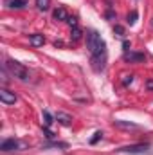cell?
<instances>
[{
    "mask_svg": "<svg viewBox=\"0 0 153 155\" xmlns=\"http://www.w3.org/2000/svg\"><path fill=\"white\" fill-rule=\"evenodd\" d=\"M86 47L92 56H103L106 54V43L99 36L97 31H88L86 33Z\"/></svg>",
    "mask_w": 153,
    "mask_h": 155,
    "instance_id": "obj_1",
    "label": "cell"
},
{
    "mask_svg": "<svg viewBox=\"0 0 153 155\" xmlns=\"http://www.w3.org/2000/svg\"><path fill=\"white\" fill-rule=\"evenodd\" d=\"M4 69L9 71L11 76L18 78V79H22V81H29V72H27V69H25L24 65H20L18 61H15V60H7L5 65H4Z\"/></svg>",
    "mask_w": 153,
    "mask_h": 155,
    "instance_id": "obj_2",
    "label": "cell"
},
{
    "mask_svg": "<svg viewBox=\"0 0 153 155\" xmlns=\"http://www.w3.org/2000/svg\"><path fill=\"white\" fill-rule=\"evenodd\" d=\"M150 148L148 143H141V144H132V146H124V148H119L117 152H126V153H144L146 150Z\"/></svg>",
    "mask_w": 153,
    "mask_h": 155,
    "instance_id": "obj_3",
    "label": "cell"
},
{
    "mask_svg": "<svg viewBox=\"0 0 153 155\" xmlns=\"http://www.w3.org/2000/svg\"><path fill=\"white\" fill-rule=\"evenodd\" d=\"M122 58H124V61H130V63H141L146 60V56L142 52H133V51H126Z\"/></svg>",
    "mask_w": 153,
    "mask_h": 155,
    "instance_id": "obj_4",
    "label": "cell"
},
{
    "mask_svg": "<svg viewBox=\"0 0 153 155\" xmlns=\"http://www.w3.org/2000/svg\"><path fill=\"white\" fill-rule=\"evenodd\" d=\"M0 101L4 105H15L16 103V96H15V92H11L7 88H2L0 90Z\"/></svg>",
    "mask_w": 153,
    "mask_h": 155,
    "instance_id": "obj_5",
    "label": "cell"
},
{
    "mask_svg": "<svg viewBox=\"0 0 153 155\" xmlns=\"http://www.w3.org/2000/svg\"><path fill=\"white\" fill-rule=\"evenodd\" d=\"M90 63H92V69L96 72H101L105 69V63H106V54H103V56H92Z\"/></svg>",
    "mask_w": 153,
    "mask_h": 155,
    "instance_id": "obj_6",
    "label": "cell"
},
{
    "mask_svg": "<svg viewBox=\"0 0 153 155\" xmlns=\"http://www.w3.org/2000/svg\"><path fill=\"white\" fill-rule=\"evenodd\" d=\"M0 150L2 152H15V150H18V141L16 139H7V141H4L2 144H0Z\"/></svg>",
    "mask_w": 153,
    "mask_h": 155,
    "instance_id": "obj_7",
    "label": "cell"
},
{
    "mask_svg": "<svg viewBox=\"0 0 153 155\" xmlns=\"http://www.w3.org/2000/svg\"><path fill=\"white\" fill-rule=\"evenodd\" d=\"M114 124L117 126V128H121V130H137V128H139V124L130 123V121H121V119L114 121Z\"/></svg>",
    "mask_w": 153,
    "mask_h": 155,
    "instance_id": "obj_8",
    "label": "cell"
},
{
    "mask_svg": "<svg viewBox=\"0 0 153 155\" xmlns=\"http://www.w3.org/2000/svg\"><path fill=\"white\" fill-rule=\"evenodd\" d=\"M52 18L56 20V22H67V18H69V15H67V9L65 7H58V9H54V13H52Z\"/></svg>",
    "mask_w": 153,
    "mask_h": 155,
    "instance_id": "obj_9",
    "label": "cell"
},
{
    "mask_svg": "<svg viewBox=\"0 0 153 155\" xmlns=\"http://www.w3.org/2000/svg\"><path fill=\"white\" fill-rule=\"evenodd\" d=\"M54 117H56V121H58L60 124H63V126H70V124H72V117L69 116V114H65V112H58Z\"/></svg>",
    "mask_w": 153,
    "mask_h": 155,
    "instance_id": "obj_10",
    "label": "cell"
},
{
    "mask_svg": "<svg viewBox=\"0 0 153 155\" xmlns=\"http://www.w3.org/2000/svg\"><path fill=\"white\" fill-rule=\"evenodd\" d=\"M27 2L29 0H5V5L9 9H22V7L27 5Z\"/></svg>",
    "mask_w": 153,
    "mask_h": 155,
    "instance_id": "obj_11",
    "label": "cell"
},
{
    "mask_svg": "<svg viewBox=\"0 0 153 155\" xmlns=\"http://www.w3.org/2000/svg\"><path fill=\"white\" fill-rule=\"evenodd\" d=\"M43 43H45V36H43V35L36 33V35L31 36V45H34V47H41Z\"/></svg>",
    "mask_w": 153,
    "mask_h": 155,
    "instance_id": "obj_12",
    "label": "cell"
},
{
    "mask_svg": "<svg viewBox=\"0 0 153 155\" xmlns=\"http://www.w3.org/2000/svg\"><path fill=\"white\" fill-rule=\"evenodd\" d=\"M81 36H83V31H81L79 27H74V29L70 31V40H72V41H79Z\"/></svg>",
    "mask_w": 153,
    "mask_h": 155,
    "instance_id": "obj_13",
    "label": "cell"
},
{
    "mask_svg": "<svg viewBox=\"0 0 153 155\" xmlns=\"http://www.w3.org/2000/svg\"><path fill=\"white\" fill-rule=\"evenodd\" d=\"M43 119H45V126H50L56 117H52V114H50L49 110H43Z\"/></svg>",
    "mask_w": 153,
    "mask_h": 155,
    "instance_id": "obj_14",
    "label": "cell"
},
{
    "mask_svg": "<svg viewBox=\"0 0 153 155\" xmlns=\"http://www.w3.org/2000/svg\"><path fill=\"white\" fill-rule=\"evenodd\" d=\"M137 18H139V13L133 9V11H130V13H128V20H126V22H128L130 25H133V24L137 22Z\"/></svg>",
    "mask_w": 153,
    "mask_h": 155,
    "instance_id": "obj_15",
    "label": "cell"
},
{
    "mask_svg": "<svg viewBox=\"0 0 153 155\" xmlns=\"http://www.w3.org/2000/svg\"><path fill=\"white\" fill-rule=\"evenodd\" d=\"M99 139H103V132H96V134H94V137L90 139V144H97V143H99Z\"/></svg>",
    "mask_w": 153,
    "mask_h": 155,
    "instance_id": "obj_16",
    "label": "cell"
},
{
    "mask_svg": "<svg viewBox=\"0 0 153 155\" xmlns=\"http://www.w3.org/2000/svg\"><path fill=\"white\" fill-rule=\"evenodd\" d=\"M36 5H38V9L45 11V9L49 7V0H36Z\"/></svg>",
    "mask_w": 153,
    "mask_h": 155,
    "instance_id": "obj_17",
    "label": "cell"
},
{
    "mask_svg": "<svg viewBox=\"0 0 153 155\" xmlns=\"http://www.w3.org/2000/svg\"><path fill=\"white\" fill-rule=\"evenodd\" d=\"M67 24L70 25V29H74V27H77V18L76 16H69L67 18Z\"/></svg>",
    "mask_w": 153,
    "mask_h": 155,
    "instance_id": "obj_18",
    "label": "cell"
},
{
    "mask_svg": "<svg viewBox=\"0 0 153 155\" xmlns=\"http://www.w3.org/2000/svg\"><path fill=\"white\" fill-rule=\"evenodd\" d=\"M114 33L117 35V36H124V27H122V25H115Z\"/></svg>",
    "mask_w": 153,
    "mask_h": 155,
    "instance_id": "obj_19",
    "label": "cell"
},
{
    "mask_svg": "<svg viewBox=\"0 0 153 155\" xmlns=\"http://www.w3.org/2000/svg\"><path fill=\"white\" fill-rule=\"evenodd\" d=\"M132 81H133V76H132V74H130V76H128V74L122 76V85H130Z\"/></svg>",
    "mask_w": 153,
    "mask_h": 155,
    "instance_id": "obj_20",
    "label": "cell"
},
{
    "mask_svg": "<svg viewBox=\"0 0 153 155\" xmlns=\"http://www.w3.org/2000/svg\"><path fill=\"white\" fill-rule=\"evenodd\" d=\"M43 132H45V137H47V139H52V137H54V134L49 130V126H45V128H43Z\"/></svg>",
    "mask_w": 153,
    "mask_h": 155,
    "instance_id": "obj_21",
    "label": "cell"
},
{
    "mask_svg": "<svg viewBox=\"0 0 153 155\" xmlns=\"http://www.w3.org/2000/svg\"><path fill=\"white\" fill-rule=\"evenodd\" d=\"M122 49H124V51H130V41H128V40L122 41Z\"/></svg>",
    "mask_w": 153,
    "mask_h": 155,
    "instance_id": "obj_22",
    "label": "cell"
},
{
    "mask_svg": "<svg viewBox=\"0 0 153 155\" xmlns=\"http://www.w3.org/2000/svg\"><path fill=\"white\" fill-rule=\"evenodd\" d=\"M146 88L153 90V79H148V81H146Z\"/></svg>",
    "mask_w": 153,
    "mask_h": 155,
    "instance_id": "obj_23",
    "label": "cell"
},
{
    "mask_svg": "<svg viewBox=\"0 0 153 155\" xmlns=\"http://www.w3.org/2000/svg\"><path fill=\"white\" fill-rule=\"evenodd\" d=\"M54 47H63V41H60V40H56V41H54Z\"/></svg>",
    "mask_w": 153,
    "mask_h": 155,
    "instance_id": "obj_24",
    "label": "cell"
}]
</instances>
